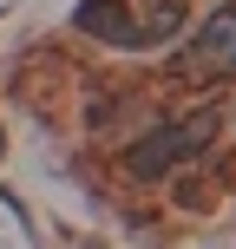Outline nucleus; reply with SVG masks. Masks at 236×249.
I'll return each instance as SVG.
<instances>
[{"mask_svg": "<svg viewBox=\"0 0 236 249\" xmlns=\"http://www.w3.org/2000/svg\"><path fill=\"white\" fill-rule=\"evenodd\" d=\"M184 66H190V72H203V79H230V72H236V7H217L210 20L197 26Z\"/></svg>", "mask_w": 236, "mask_h": 249, "instance_id": "nucleus-2", "label": "nucleus"}, {"mask_svg": "<svg viewBox=\"0 0 236 249\" xmlns=\"http://www.w3.org/2000/svg\"><path fill=\"white\" fill-rule=\"evenodd\" d=\"M177 131H184L190 158H203V151L217 144V131H223V112H217V105H197V112H184V118H177Z\"/></svg>", "mask_w": 236, "mask_h": 249, "instance_id": "nucleus-5", "label": "nucleus"}, {"mask_svg": "<svg viewBox=\"0 0 236 249\" xmlns=\"http://www.w3.org/2000/svg\"><path fill=\"white\" fill-rule=\"evenodd\" d=\"M79 26L112 46H138V20L125 13V0H79Z\"/></svg>", "mask_w": 236, "mask_h": 249, "instance_id": "nucleus-3", "label": "nucleus"}, {"mask_svg": "<svg viewBox=\"0 0 236 249\" xmlns=\"http://www.w3.org/2000/svg\"><path fill=\"white\" fill-rule=\"evenodd\" d=\"M184 164H190V144H184V131H177V118L145 124V131L125 144V171H131L138 184H164V177H177Z\"/></svg>", "mask_w": 236, "mask_h": 249, "instance_id": "nucleus-1", "label": "nucleus"}, {"mask_svg": "<svg viewBox=\"0 0 236 249\" xmlns=\"http://www.w3.org/2000/svg\"><path fill=\"white\" fill-rule=\"evenodd\" d=\"M131 20H138V46H151V39H171L177 26H184V0H145Z\"/></svg>", "mask_w": 236, "mask_h": 249, "instance_id": "nucleus-4", "label": "nucleus"}]
</instances>
